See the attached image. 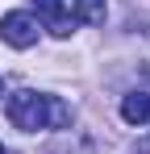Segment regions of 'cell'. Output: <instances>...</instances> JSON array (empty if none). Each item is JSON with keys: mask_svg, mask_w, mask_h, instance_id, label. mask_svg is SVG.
<instances>
[{"mask_svg": "<svg viewBox=\"0 0 150 154\" xmlns=\"http://www.w3.org/2000/svg\"><path fill=\"white\" fill-rule=\"evenodd\" d=\"M8 121L25 133H38V129H63L71 125V108L58 100V96H46V92H13L8 104H4Z\"/></svg>", "mask_w": 150, "mask_h": 154, "instance_id": "1", "label": "cell"}, {"mask_svg": "<svg viewBox=\"0 0 150 154\" xmlns=\"http://www.w3.org/2000/svg\"><path fill=\"white\" fill-rule=\"evenodd\" d=\"M0 38L8 42V46H17V50H29L33 42H38V21H33V13H4V21H0Z\"/></svg>", "mask_w": 150, "mask_h": 154, "instance_id": "2", "label": "cell"}, {"mask_svg": "<svg viewBox=\"0 0 150 154\" xmlns=\"http://www.w3.org/2000/svg\"><path fill=\"white\" fill-rule=\"evenodd\" d=\"M33 8H38V17L46 21V29L54 38H67V33H71V17H67L63 0H33Z\"/></svg>", "mask_w": 150, "mask_h": 154, "instance_id": "3", "label": "cell"}, {"mask_svg": "<svg viewBox=\"0 0 150 154\" xmlns=\"http://www.w3.org/2000/svg\"><path fill=\"white\" fill-rule=\"evenodd\" d=\"M121 117L129 125H146L150 121V92H129L121 100Z\"/></svg>", "mask_w": 150, "mask_h": 154, "instance_id": "4", "label": "cell"}, {"mask_svg": "<svg viewBox=\"0 0 150 154\" xmlns=\"http://www.w3.org/2000/svg\"><path fill=\"white\" fill-rule=\"evenodd\" d=\"M104 13H108L104 0H75V17L83 25H104Z\"/></svg>", "mask_w": 150, "mask_h": 154, "instance_id": "5", "label": "cell"}, {"mask_svg": "<svg viewBox=\"0 0 150 154\" xmlns=\"http://www.w3.org/2000/svg\"><path fill=\"white\" fill-rule=\"evenodd\" d=\"M133 154H150V142H142V146H138V150H133Z\"/></svg>", "mask_w": 150, "mask_h": 154, "instance_id": "6", "label": "cell"}, {"mask_svg": "<svg viewBox=\"0 0 150 154\" xmlns=\"http://www.w3.org/2000/svg\"><path fill=\"white\" fill-rule=\"evenodd\" d=\"M0 92H4V79H0Z\"/></svg>", "mask_w": 150, "mask_h": 154, "instance_id": "7", "label": "cell"}, {"mask_svg": "<svg viewBox=\"0 0 150 154\" xmlns=\"http://www.w3.org/2000/svg\"><path fill=\"white\" fill-rule=\"evenodd\" d=\"M0 154H8V150H4V146H0Z\"/></svg>", "mask_w": 150, "mask_h": 154, "instance_id": "8", "label": "cell"}]
</instances>
